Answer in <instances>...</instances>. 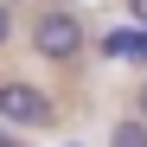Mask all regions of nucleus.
I'll return each mask as SVG.
<instances>
[{"instance_id": "nucleus-1", "label": "nucleus", "mask_w": 147, "mask_h": 147, "mask_svg": "<svg viewBox=\"0 0 147 147\" xmlns=\"http://www.w3.org/2000/svg\"><path fill=\"white\" fill-rule=\"evenodd\" d=\"M32 51L51 58V64H77V58H83V19L70 13V7L38 13V19H32Z\"/></svg>"}, {"instance_id": "nucleus-2", "label": "nucleus", "mask_w": 147, "mask_h": 147, "mask_svg": "<svg viewBox=\"0 0 147 147\" xmlns=\"http://www.w3.org/2000/svg\"><path fill=\"white\" fill-rule=\"evenodd\" d=\"M0 121H13V128H51L58 109H51V96L32 90V83H0Z\"/></svg>"}, {"instance_id": "nucleus-3", "label": "nucleus", "mask_w": 147, "mask_h": 147, "mask_svg": "<svg viewBox=\"0 0 147 147\" xmlns=\"http://www.w3.org/2000/svg\"><path fill=\"white\" fill-rule=\"evenodd\" d=\"M102 51H109V58H134V64H147V32H109Z\"/></svg>"}, {"instance_id": "nucleus-4", "label": "nucleus", "mask_w": 147, "mask_h": 147, "mask_svg": "<svg viewBox=\"0 0 147 147\" xmlns=\"http://www.w3.org/2000/svg\"><path fill=\"white\" fill-rule=\"evenodd\" d=\"M109 147H147V115H121L109 128Z\"/></svg>"}, {"instance_id": "nucleus-5", "label": "nucleus", "mask_w": 147, "mask_h": 147, "mask_svg": "<svg viewBox=\"0 0 147 147\" xmlns=\"http://www.w3.org/2000/svg\"><path fill=\"white\" fill-rule=\"evenodd\" d=\"M7 38H13V7L0 0V45H7Z\"/></svg>"}, {"instance_id": "nucleus-6", "label": "nucleus", "mask_w": 147, "mask_h": 147, "mask_svg": "<svg viewBox=\"0 0 147 147\" xmlns=\"http://www.w3.org/2000/svg\"><path fill=\"white\" fill-rule=\"evenodd\" d=\"M128 19H134V26H147V0H128Z\"/></svg>"}, {"instance_id": "nucleus-7", "label": "nucleus", "mask_w": 147, "mask_h": 147, "mask_svg": "<svg viewBox=\"0 0 147 147\" xmlns=\"http://www.w3.org/2000/svg\"><path fill=\"white\" fill-rule=\"evenodd\" d=\"M134 115H147V77H141V90H134Z\"/></svg>"}, {"instance_id": "nucleus-8", "label": "nucleus", "mask_w": 147, "mask_h": 147, "mask_svg": "<svg viewBox=\"0 0 147 147\" xmlns=\"http://www.w3.org/2000/svg\"><path fill=\"white\" fill-rule=\"evenodd\" d=\"M0 147H13V141H7V128H0Z\"/></svg>"}]
</instances>
